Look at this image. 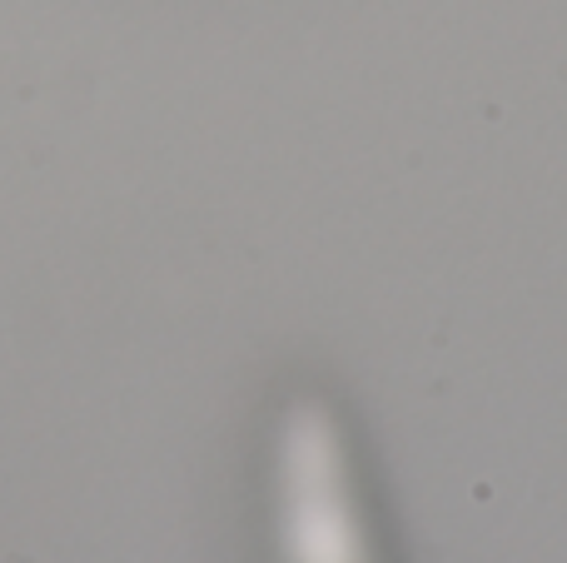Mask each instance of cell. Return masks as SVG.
<instances>
[{"instance_id": "6da1fadb", "label": "cell", "mask_w": 567, "mask_h": 563, "mask_svg": "<svg viewBox=\"0 0 567 563\" xmlns=\"http://www.w3.org/2000/svg\"><path fill=\"white\" fill-rule=\"evenodd\" d=\"M284 563H379L343 434L323 405H299L279 439Z\"/></svg>"}]
</instances>
